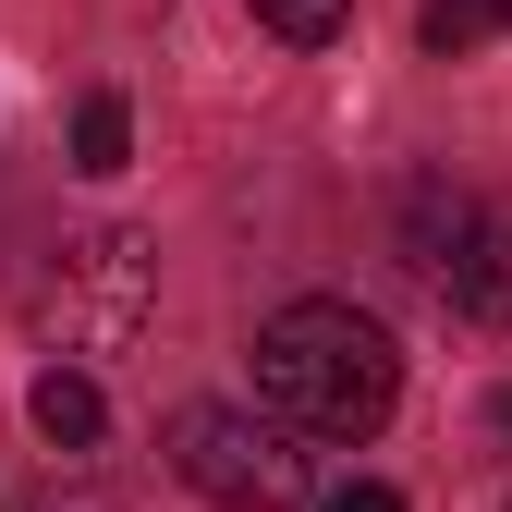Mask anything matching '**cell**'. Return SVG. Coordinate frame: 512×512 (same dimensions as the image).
Returning <instances> with one entry per match:
<instances>
[{
	"label": "cell",
	"mask_w": 512,
	"mask_h": 512,
	"mask_svg": "<svg viewBox=\"0 0 512 512\" xmlns=\"http://www.w3.org/2000/svg\"><path fill=\"white\" fill-rule=\"evenodd\" d=\"M122 159H135V110H122L110 86H86V98H74V171H86V183H110Z\"/></svg>",
	"instance_id": "7"
},
{
	"label": "cell",
	"mask_w": 512,
	"mask_h": 512,
	"mask_svg": "<svg viewBox=\"0 0 512 512\" xmlns=\"http://www.w3.org/2000/svg\"><path fill=\"white\" fill-rule=\"evenodd\" d=\"M171 476L196 488V500H220V512H305L317 500V476H305V439L269 415V403H183L171 415Z\"/></svg>",
	"instance_id": "3"
},
{
	"label": "cell",
	"mask_w": 512,
	"mask_h": 512,
	"mask_svg": "<svg viewBox=\"0 0 512 512\" xmlns=\"http://www.w3.org/2000/svg\"><path fill=\"white\" fill-rule=\"evenodd\" d=\"M244 13H256V25H269L281 49H330V37L354 25V0H244Z\"/></svg>",
	"instance_id": "8"
},
{
	"label": "cell",
	"mask_w": 512,
	"mask_h": 512,
	"mask_svg": "<svg viewBox=\"0 0 512 512\" xmlns=\"http://www.w3.org/2000/svg\"><path fill=\"white\" fill-rule=\"evenodd\" d=\"M25 415H37V439H49V452H98V427H110V403H98V378H86L74 354H61V366L37 378V391H25Z\"/></svg>",
	"instance_id": "5"
},
{
	"label": "cell",
	"mask_w": 512,
	"mask_h": 512,
	"mask_svg": "<svg viewBox=\"0 0 512 512\" xmlns=\"http://www.w3.org/2000/svg\"><path fill=\"white\" fill-rule=\"evenodd\" d=\"M25 512H122L110 488H49V500H25Z\"/></svg>",
	"instance_id": "10"
},
{
	"label": "cell",
	"mask_w": 512,
	"mask_h": 512,
	"mask_svg": "<svg viewBox=\"0 0 512 512\" xmlns=\"http://www.w3.org/2000/svg\"><path fill=\"white\" fill-rule=\"evenodd\" d=\"M439 293H452V317H476V330H512V208L464 220V244L439 256Z\"/></svg>",
	"instance_id": "4"
},
{
	"label": "cell",
	"mask_w": 512,
	"mask_h": 512,
	"mask_svg": "<svg viewBox=\"0 0 512 512\" xmlns=\"http://www.w3.org/2000/svg\"><path fill=\"white\" fill-rule=\"evenodd\" d=\"M488 427H500V439H512V391H500V403H488Z\"/></svg>",
	"instance_id": "11"
},
{
	"label": "cell",
	"mask_w": 512,
	"mask_h": 512,
	"mask_svg": "<svg viewBox=\"0 0 512 512\" xmlns=\"http://www.w3.org/2000/svg\"><path fill=\"white\" fill-rule=\"evenodd\" d=\"M317 512H403V488H378V476H354V488H330Z\"/></svg>",
	"instance_id": "9"
},
{
	"label": "cell",
	"mask_w": 512,
	"mask_h": 512,
	"mask_svg": "<svg viewBox=\"0 0 512 512\" xmlns=\"http://www.w3.org/2000/svg\"><path fill=\"white\" fill-rule=\"evenodd\" d=\"M256 403L293 439H366L403 403V354H391V330H378L366 305L305 293V305H281L269 330H256Z\"/></svg>",
	"instance_id": "1"
},
{
	"label": "cell",
	"mask_w": 512,
	"mask_h": 512,
	"mask_svg": "<svg viewBox=\"0 0 512 512\" xmlns=\"http://www.w3.org/2000/svg\"><path fill=\"white\" fill-rule=\"evenodd\" d=\"M488 37H512V0H427V13H415V49L427 61H476Z\"/></svg>",
	"instance_id": "6"
},
{
	"label": "cell",
	"mask_w": 512,
	"mask_h": 512,
	"mask_svg": "<svg viewBox=\"0 0 512 512\" xmlns=\"http://www.w3.org/2000/svg\"><path fill=\"white\" fill-rule=\"evenodd\" d=\"M159 317V244L147 232H74L37 269V293H25V330L49 342V354H122Z\"/></svg>",
	"instance_id": "2"
}]
</instances>
